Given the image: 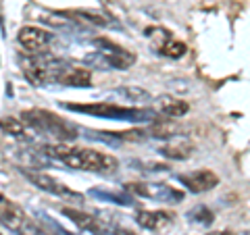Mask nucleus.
<instances>
[{"instance_id":"obj_4","label":"nucleus","mask_w":250,"mask_h":235,"mask_svg":"<svg viewBox=\"0 0 250 235\" xmlns=\"http://www.w3.org/2000/svg\"><path fill=\"white\" fill-rule=\"evenodd\" d=\"M21 119L25 121L36 133H42V136L54 139V142H73L80 136V129L71 125L69 121L61 119L50 111H42V108H31V111L23 113Z\"/></svg>"},{"instance_id":"obj_21","label":"nucleus","mask_w":250,"mask_h":235,"mask_svg":"<svg viewBox=\"0 0 250 235\" xmlns=\"http://www.w3.org/2000/svg\"><path fill=\"white\" fill-rule=\"evenodd\" d=\"M131 164H134V169H138V171H146V173H165V171H169V167H167V164H163V162L131 160Z\"/></svg>"},{"instance_id":"obj_2","label":"nucleus","mask_w":250,"mask_h":235,"mask_svg":"<svg viewBox=\"0 0 250 235\" xmlns=\"http://www.w3.org/2000/svg\"><path fill=\"white\" fill-rule=\"evenodd\" d=\"M61 106L71 113H83V115L98 117V119H113V121H127V123H152L156 121V115H159V111H152V108L119 106L111 102H94V104L65 102Z\"/></svg>"},{"instance_id":"obj_19","label":"nucleus","mask_w":250,"mask_h":235,"mask_svg":"<svg viewBox=\"0 0 250 235\" xmlns=\"http://www.w3.org/2000/svg\"><path fill=\"white\" fill-rule=\"evenodd\" d=\"M188 221L202 225V227H208V225H213L215 215H213V210H210L208 206L198 204V206H194L192 210H188Z\"/></svg>"},{"instance_id":"obj_10","label":"nucleus","mask_w":250,"mask_h":235,"mask_svg":"<svg viewBox=\"0 0 250 235\" xmlns=\"http://www.w3.org/2000/svg\"><path fill=\"white\" fill-rule=\"evenodd\" d=\"M177 181L184 183V187H188L192 194H205L208 190L219 185V177L208 169H200L194 171V173H182L177 175Z\"/></svg>"},{"instance_id":"obj_12","label":"nucleus","mask_w":250,"mask_h":235,"mask_svg":"<svg viewBox=\"0 0 250 235\" xmlns=\"http://www.w3.org/2000/svg\"><path fill=\"white\" fill-rule=\"evenodd\" d=\"M61 15L65 17H73V19H80V21H85L90 25H96V27H113V29H119V21L115 17H111L108 13H103V11H88V9H77V11H62Z\"/></svg>"},{"instance_id":"obj_6","label":"nucleus","mask_w":250,"mask_h":235,"mask_svg":"<svg viewBox=\"0 0 250 235\" xmlns=\"http://www.w3.org/2000/svg\"><path fill=\"white\" fill-rule=\"evenodd\" d=\"M19 171H21L23 177H25L31 185L38 187V190L57 196V198H61V200L77 202V204H80V202H83V196H82L80 192H73L71 187H67L65 183H61L59 179L46 175V173H42V171H25V169H21V167H19Z\"/></svg>"},{"instance_id":"obj_15","label":"nucleus","mask_w":250,"mask_h":235,"mask_svg":"<svg viewBox=\"0 0 250 235\" xmlns=\"http://www.w3.org/2000/svg\"><path fill=\"white\" fill-rule=\"evenodd\" d=\"M156 111L169 119H179V117L190 113V104L175 96H159L156 98Z\"/></svg>"},{"instance_id":"obj_9","label":"nucleus","mask_w":250,"mask_h":235,"mask_svg":"<svg viewBox=\"0 0 250 235\" xmlns=\"http://www.w3.org/2000/svg\"><path fill=\"white\" fill-rule=\"evenodd\" d=\"M61 213L65 215L69 221H73L77 229L88 231L92 235H108V233H111V229H113V227L108 225L106 221H103L100 216L88 215V213H83V210H77V208H71V206H65Z\"/></svg>"},{"instance_id":"obj_5","label":"nucleus","mask_w":250,"mask_h":235,"mask_svg":"<svg viewBox=\"0 0 250 235\" xmlns=\"http://www.w3.org/2000/svg\"><path fill=\"white\" fill-rule=\"evenodd\" d=\"M0 221H2L4 229L13 231L15 235H48L25 210L4 196L0 200Z\"/></svg>"},{"instance_id":"obj_8","label":"nucleus","mask_w":250,"mask_h":235,"mask_svg":"<svg viewBox=\"0 0 250 235\" xmlns=\"http://www.w3.org/2000/svg\"><path fill=\"white\" fill-rule=\"evenodd\" d=\"M17 42L27 54H38V52H46L48 44L52 42V34L42 27L36 25H25L19 29L17 34Z\"/></svg>"},{"instance_id":"obj_24","label":"nucleus","mask_w":250,"mask_h":235,"mask_svg":"<svg viewBox=\"0 0 250 235\" xmlns=\"http://www.w3.org/2000/svg\"><path fill=\"white\" fill-rule=\"evenodd\" d=\"M240 235H250V231H244V233H240Z\"/></svg>"},{"instance_id":"obj_14","label":"nucleus","mask_w":250,"mask_h":235,"mask_svg":"<svg viewBox=\"0 0 250 235\" xmlns=\"http://www.w3.org/2000/svg\"><path fill=\"white\" fill-rule=\"evenodd\" d=\"M61 85H67V88H90L92 85V71L83 67H73L67 65L59 75Z\"/></svg>"},{"instance_id":"obj_22","label":"nucleus","mask_w":250,"mask_h":235,"mask_svg":"<svg viewBox=\"0 0 250 235\" xmlns=\"http://www.w3.org/2000/svg\"><path fill=\"white\" fill-rule=\"evenodd\" d=\"M108 235H138V233H134L131 229H123V227H113Z\"/></svg>"},{"instance_id":"obj_17","label":"nucleus","mask_w":250,"mask_h":235,"mask_svg":"<svg viewBox=\"0 0 250 235\" xmlns=\"http://www.w3.org/2000/svg\"><path fill=\"white\" fill-rule=\"evenodd\" d=\"M88 196L96 200H104V202H113V204H119V206H134L136 200L129 196V192L125 194L123 192H113V190H104V187H92L88 192Z\"/></svg>"},{"instance_id":"obj_7","label":"nucleus","mask_w":250,"mask_h":235,"mask_svg":"<svg viewBox=\"0 0 250 235\" xmlns=\"http://www.w3.org/2000/svg\"><path fill=\"white\" fill-rule=\"evenodd\" d=\"M123 190L129 192L131 196L138 198H146L152 202H182L184 200V192L175 190L167 183H144V181H131V183H123Z\"/></svg>"},{"instance_id":"obj_11","label":"nucleus","mask_w":250,"mask_h":235,"mask_svg":"<svg viewBox=\"0 0 250 235\" xmlns=\"http://www.w3.org/2000/svg\"><path fill=\"white\" fill-rule=\"evenodd\" d=\"M152 31L156 34L154 48H156V52H159V54H163V57H167V59H182L184 54L188 52V46L184 42L175 40L169 31H165V29H152Z\"/></svg>"},{"instance_id":"obj_3","label":"nucleus","mask_w":250,"mask_h":235,"mask_svg":"<svg viewBox=\"0 0 250 235\" xmlns=\"http://www.w3.org/2000/svg\"><path fill=\"white\" fill-rule=\"evenodd\" d=\"M94 52L85 54L83 62L94 69H119V71H127L129 67H134L136 54L123 48V46L115 44L108 38H92Z\"/></svg>"},{"instance_id":"obj_13","label":"nucleus","mask_w":250,"mask_h":235,"mask_svg":"<svg viewBox=\"0 0 250 235\" xmlns=\"http://www.w3.org/2000/svg\"><path fill=\"white\" fill-rule=\"evenodd\" d=\"M134 218L146 231H161V229H165V227L171 225L173 215L167 213V210H140Z\"/></svg>"},{"instance_id":"obj_20","label":"nucleus","mask_w":250,"mask_h":235,"mask_svg":"<svg viewBox=\"0 0 250 235\" xmlns=\"http://www.w3.org/2000/svg\"><path fill=\"white\" fill-rule=\"evenodd\" d=\"M113 94L125 100H131V102H146V100H150V94L142 88H138V85H123V88H117Z\"/></svg>"},{"instance_id":"obj_16","label":"nucleus","mask_w":250,"mask_h":235,"mask_svg":"<svg viewBox=\"0 0 250 235\" xmlns=\"http://www.w3.org/2000/svg\"><path fill=\"white\" fill-rule=\"evenodd\" d=\"M192 152H194V146L188 139H175V137L159 148V154L169 160H186L192 156Z\"/></svg>"},{"instance_id":"obj_23","label":"nucleus","mask_w":250,"mask_h":235,"mask_svg":"<svg viewBox=\"0 0 250 235\" xmlns=\"http://www.w3.org/2000/svg\"><path fill=\"white\" fill-rule=\"evenodd\" d=\"M208 235H236V233H231V231H215V233H208Z\"/></svg>"},{"instance_id":"obj_18","label":"nucleus","mask_w":250,"mask_h":235,"mask_svg":"<svg viewBox=\"0 0 250 235\" xmlns=\"http://www.w3.org/2000/svg\"><path fill=\"white\" fill-rule=\"evenodd\" d=\"M29 129H31L29 125L23 119H17V117H4V119H2V131L6 133V136H11V137L31 139Z\"/></svg>"},{"instance_id":"obj_1","label":"nucleus","mask_w":250,"mask_h":235,"mask_svg":"<svg viewBox=\"0 0 250 235\" xmlns=\"http://www.w3.org/2000/svg\"><path fill=\"white\" fill-rule=\"evenodd\" d=\"M40 152L48 156L52 160L62 162L69 169L77 171H88V173H98V175H113L119 169V160L115 156L98 150H90V148H77V146H67L65 142L57 144H44L40 146Z\"/></svg>"}]
</instances>
